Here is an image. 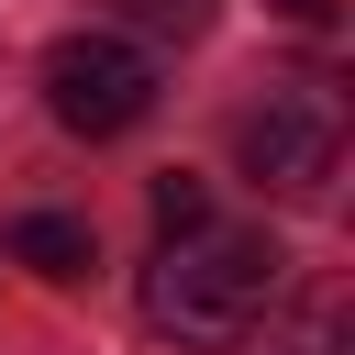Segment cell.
I'll use <instances>...</instances> for the list:
<instances>
[{"instance_id": "cell-1", "label": "cell", "mask_w": 355, "mask_h": 355, "mask_svg": "<svg viewBox=\"0 0 355 355\" xmlns=\"http://www.w3.org/2000/svg\"><path fill=\"white\" fill-rule=\"evenodd\" d=\"M288 288V244L277 233H166V255L144 266V322L178 333V344H244Z\"/></svg>"}, {"instance_id": "cell-2", "label": "cell", "mask_w": 355, "mask_h": 355, "mask_svg": "<svg viewBox=\"0 0 355 355\" xmlns=\"http://www.w3.org/2000/svg\"><path fill=\"white\" fill-rule=\"evenodd\" d=\"M244 178L266 200H322L344 178V89L333 78H277L255 111H244Z\"/></svg>"}, {"instance_id": "cell-3", "label": "cell", "mask_w": 355, "mask_h": 355, "mask_svg": "<svg viewBox=\"0 0 355 355\" xmlns=\"http://www.w3.org/2000/svg\"><path fill=\"white\" fill-rule=\"evenodd\" d=\"M44 111H55L67 133L111 144V133H133V122L155 111V55L122 44V33H67V44L44 55Z\"/></svg>"}, {"instance_id": "cell-4", "label": "cell", "mask_w": 355, "mask_h": 355, "mask_svg": "<svg viewBox=\"0 0 355 355\" xmlns=\"http://www.w3.org/2000/svg\"><path fill=\"white\" fill-rule=\"evenodd\" d=\"M11 266H33V277H55V288H78V277L100 266V244H89V222H67V211H22V222H11Z\"/></svg>"}, {"instance_id": "cell-5", "label": "cell", "mask_w": 355, "mask_h": 355, "mask_svg": "<svg viewBox=\"0 0 355 355\" xmlns=\"http://www.w3.org/2000/svg\"><path fill=\"white\" fill-rule=\"evenodd\" d=\"M200 222H211V189H200L189 166H166V178H155V233H200Z\"/></svg>"}, {"instance_id": "cell-6", "label": "cell", "mask_w": 355, "mask_h": 355, "mask_svg": "<svg viewBox=\"0 0 355 355\" xmlns=\"http://www.w3.org/2000/svg\"><path fill=\"white\" fill-rule=\"evenodd\" d=\"M133 11H144L155 33H200V0H133Z\"/></svg>"}, {"instance_id": "cell-7", "label": "cell", "mask_w": 355, "mask_h": 355, "mask_svg": "<svg viewBox=\"0 0 355 355\" xmlns=\"http://www.w3.org/2000/svg\"><path fill=\"white\" fill-rule=\"evenodd\" d=\"M277 22H333V0H266Z\"/></svg>"}]
</instances>
